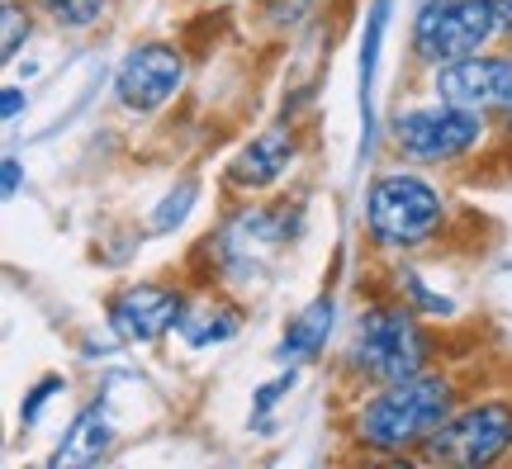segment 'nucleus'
Here are the masks:
<instances>
[{"label":"nucleus","mask_w":512,"mask_h":469,"mask_svg":"<svg viewBox=\"0 0 512 469\" xmlns=\"http://www.w3.org/2000/svg\"><path fill=\"white\" fill-rule=\"evenodd\" d=\"M456 413V384L446 375H413L399 384H380L356 408L351 432L375 455H413L446 427Z\"/></svg>","instance_id":"f257e3e1"},{"label":"nucleus","mask_w":512,"mask_h":469,"mask_svg":"<svg viewBox=\"0 0 512 469\" xmlns=\"http://www.w3.org/2000/svg\"><path fill=\"white\" fill-rule=\"evenodd\" d=\"M347 361L356 375L375 379V384H399V379L427 375L432 361V337L418 323V308L403 304H375L356 318Z\"/></svg>","instance_id":"f03ea898"},{"label":"nucleus","mask_w":512,"mask_h":469,"mask_svg":"<svg viewBox=\"0 0 512 469\" xmlns=\"http://www.w3.org/2000/svg\"><path fill=\"white\" fill-rule=\"evenodd\" d=\"M446 223V199L418 171H384L366 190V228L389 252L432 242Z\"/></svg>","instance_id":"7ed1b4c3"},{"label":"nucleus","mask_w":512,"mask_h":469,"mask_svg":"<svg viewBox=\"0 0 512 469\" xmlns=\"http://www.w3.org/2000/svg\"><path fill=\"white\" fill-rule=\"evenodd\" d=\"M494 34V0H422L413 19V57L427 67H446V62L484 53V43Z\"/></svg>","instance_id":"20e7f679"},{"label":"nucleus","mask_w":512,"mask_h":469,"mask_svg":"<svg viewBox=\"0 0 512 469\" xmlns=\"http://www.w3.org/2000/svg\"><path fill=\"white\" fill-rule=\"evenodd\" d=\"M508 451H512V403H503V398H484V403L465 408V413H451L446 427L422 446L427 460L460 469H484L503 460Z\"/></svg>","instance_id":"39448f33"},{"label":"nucleus","mask_w":512,"mask_h":469,"mask_svg":"<svg viewBox=\"0 0 512 469\" xmlns=\"http://www.w3.org/2000/svg\"><path fill=\"white\" fill-rule=\"evenodd\" d=\"M479 138H484V114L446 105V100L403 109L394 119V143L413 162H460L479 147Z\"/></svg>","instance_id":"423d86ee"},{"label":"nucleus","mask_w":512,"mask_h":469,"mask_svg":"<svg viewBox=\"0 0 512 469\" xmlns=\"http://www.w3.org/2000/svg\"><path fill=\"white\" fill-rule=\"evenodd\" d=\"M432 91L446 105L475 109V114H512V57H460L432 76Z\"/></svg>","instance_id":"0eeeda50"},{"label":"nucleus","mask_w":512,"mask_h":469,"mask_svg":"<svg viewBox=\"0 0 512 469\" xmlns=\"http://www.w3.org/2000/svg\"><path fill=\"white\" fill-rule=\"evenodd\" d=\"M181 81H185V62L171 43H138L114 72V95L133 114H152V109H162L171 95L181 91Z\"/></svg>","instance_id":"6e6552de"},{"label":"nucleus","mask_w":512,"mask_h":469,"mask_svg":"<svg viewBox=\"0 0 512 469\" xmlns=\"http://www.w3.org/2000/svg\"><path fill=\"white\" fill-rule=\"evenodd\" d=\"M105 313H110V327L124 337V342H157V337H166L171 327H181L185 299L176 285L138 280V285L119 289Z\"/></svg>","instance_id":"1a4fd4ad"},{"label":"nucleus","mask_w":512,"mask_h":469,"mask_svg":"<svg viewBox=\"0 0 512 469\" xmlns=\"http://www.w3.org/2000/svg\"><path fill=\"white\" fill-rule=\"evenodd\" d=\"M294 162V128L275 124V128H261L252 143L242 147L233 166H228V181L242 185V190H266L275 185Z\"/></svg>","instance_id":"9d476101"},{"label":"nucleus","mask_w":512,"mask_h":469,"mask_svg":"<svg viewBox=\"0 0 512 469\" xmlns=\"http://www.w3.org/2000/svg\"><path fill=\"white\" fill-rule=\"evenodd\" d=\"M114 446V422L105 413V403H86L72 417V427L62 436V446L53 451V469H72V465H95L100 455Z\"/></svg>","instance_id":"9b49d317"},{"label":"nucleus","mask_w":512,"mask_h":469,"mask_svg":"<svg viewBox=\"0 0 512 469\" xmlns=\"http://www.w3.org/2000/svg\"><path fill=\"white\" fill-rule=\"evenodd\" d=\"M332 313H337V304L323 294V299H313L299 318H290L285 337H280V346H275V361L280 365L318 361V356H323V346H328V337H332Z\"/></svg>","instance_id":"f8f14e48"},{"label":"nucleus","mask_w":512,"mask_h":469,"mask_svg":"<svg viewBox=\"0 0 512 469\" xmlns=\"http://www.w3.org/2000/svg\"><path fill=\"white\" fill-rule=\"evenodd\" d=\"M242 327V318H238V308L233 304H204V308H195V313H185L181 318V332L185 337V346H219V342H228L233 332Z\"/></svg>","instance_id":"ddd939ff"},{"label":"nucleus","mask_w":512,"mask_h":469,"mask_svg":"<svg viewBox=\"0 0 512 469\" xmlns=\"http://www.w3.org/2000/svg\"><path fill=\"white\" fill-rule=\"evenodd\" d=\"M34 5L53 19L57 29H91L110 10V0H34Z\"/></svg>","instance_id":"4468645a"},{"label":"nucleus","mask_w":512,"mask_h":469,"mask_svg":"<svg viewBox=\"0 0 512 469\" xmlns=\"http://www.w3.org/2000/svg\"><path fill=\"white\" fill-rule=\"evenodd\" d=\"M5 38H0V57H5V62H15L19 57V48H24V38H29V29H34V24H29V10H24V5H19V0H5Z\"/></svg>","instance_id":"2eb2a0df"},{"label":"nucleus","mask_w":512,"mask_h":469,"mask_svg":"<svg viewBox=\"0 0 512 469\" xmlns=\"http://www.w3.org/2000/svg\"><path fill=\"white\" fill-rule=\"evenodd\" d=\"M384 15H389V0H375L370 5L366 48H361V86H366V100H370V76H375V53H380V38H384Z\"/></svg>","instance_id":"dca6fc26"},{"label":"nucleus","mask_w":512,"mask_h":469,"mask_svg":"<svg viewBox=\"0 0 512 469\" xmlns=\"http://www.w3.org/2000/svg\"><path fill=\"white\" fill-rule=\"evenodd\" d=\"M399 289L408 294V299H413V308H422V313H441V318H451V313H456V304H451V299L432 294V289L422 285V275H413V271L399 275Z\"/></svg>","instance_id":"f3484780"},{"label":"nucleus","mask_w":512,"mask_h":469,"mask_svg":"<svg viewBox=\"0 0 512 469\" xmlns=\"http://www.w3.org/2000/svg\"><path fill=\"white\" fill-rule=\"evenodd\" d=\"M190 199H195V181H181V190H171V195L162 199V209H157V218H152V228H157V233H171V228L190 214Z\"/></svg>","instance_id":"a211bd4d"},{"label":"nucleus","mask_w":512,"mask_h":469,"mask_svg":"<svg viewBox=\"0 0 512 469\" xmlns=\"http://www.w3.org/2000/svg\"><path fill=\"white\" fill-rule=\"evenodd\" d=\"M62 389H67V384H62V375H43L34 389H29V398H24V408H19V422H24V427H34L38 417H43V408L53 403V394H62Z\"/></svg>","instance_id":"6ab92c4d"},{"label":"nucleus","mask_w":512,"mask_h":469,"mask_svg":"<svg viewBox=\"0 0 512 469\" xmlns=\"http://www.w3.org/2000/svg\"><path fill=\"white\" fill-rule=\"evenodd\" d=\"M290 384H294V370H290V375H280V379H271V384H261V389H256V403H252L256 422H261V417H266V413L275 408V403H280V394H285Z\"/></svg>","instance_id":"aec40b11"},{"label":"nucleus","mask_w":512,"mask_h":469,"mask_svg":"<svg viewBox=\"0 0 512 469\" xmlns=\"http://www.w3.org/2000/svg\"><path fill=\"white\" fill-rule=\"evenodd\" d=\"M0 109H5V119H19V114H24V95H19V86H5Z\"/></svg>","instance_id":"412c9836"},{"label":"nucleus","mask_w":512,"mask_h":469,"mask_svg":"<svg viewBox=\"0 0 512 469\" xmlns=\"http://www.w3.org/2000/svg\"><path fill=\"white\" fill-rule=\"evenodd\" d=\"M5 199H15L19 195V157H5Z\"/></svg>","instance_id":"4be33fe9"},{"label":"nucleus","mask_w":512,"mask_h":469,"mask_svg":"<svg viewBox=\"0 0 512 469\" xmlns=\"http://www.w3.org/2000/svg\"><path fill=\"white\" fill-rule=\"evenodd\" d=\"M494 15H498V34L512 38V0H494Z\"/></svg>","instance_id":"5701e85b"}]
</instances>
